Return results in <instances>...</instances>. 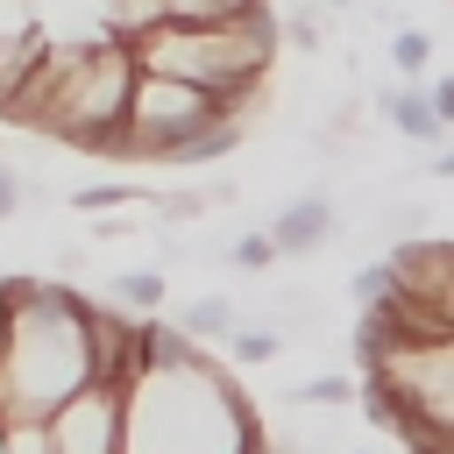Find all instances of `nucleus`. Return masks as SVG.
Returning <instances> with one entry per match:
<instances>
[{"label":"nucleus","mask_w":454,"mask_h":454,"mask_svg":"<svg viewBox=\"0 0 454 454\" xmlns=\"http://www.w3.org/2000/svg\"><path fill=\"white\" fill-rule=\"evenodd\" d=\"M7 340H0V419H43L57 397L92 383L85 362V298L71 284L7 277Z\"/></svg>","instance_id":"f257e3e1"},{"label":"nucleus","mask_w":454,"mask_h":454,"mask_svg":"<svg viewBox=\"0 0 454 454\" xmlns=\"http://www.w3.org/2000/svg\"><path fill=\"white\" fill-rule=\"evenodd\" d=\"M128 50H135V71L192 78V85L220 92L234 121H248V106H262V78L277 57V14L262 0V7L227 14V21H156Z\"/></svg>","instance_id":"f03ea898"},{"label":"nucleus","mask_w":454,"mask_h":454,"mask_svg":"<svg viewBox=\"0 0 454 454\" xmlns=\"http://www.w3.org/2000/svg\"><path fill=\"white\" fill-rule=\"evenodd\" d=\"M128 85H135V50L121 35H78V43H64V71H57L35 128L57 135V142H71V149L114 156L121 149Z\"/></svg>","instance_id":"7ed1b4c3"},{"label":"nucleus","mask_w":454,"mask_h":454,"mask_svg":"<svg viewBox=\"0 0 454 454\" xmlns=\"http://www.w3.org/2000/svg\"><path fill=\"white\" fill-rule=\"evenodd\" d=\"M213 121H234L220 92H206V85H192V78L135 71L128 114H121V149H114V156H149V163H163L184 135H199V128H213Z\"/></svg>","instance_id":"20e7f679"},{"label":"nucleus","mask_w":454,"mask_h":454,"mask_svg":"<svg viewBox=\"0 0 454 454\" xmlns=\"http://www.w3.org/2000/svg\"><path fill=\"white\" fill-rule=\"evenodd\" d=\"M43 426H50V454H121L128 411H121L114 383H78L71 397H57L43 411Z\"/></svg>","instance_id":"39448f33"},{"label":"nucleus","mask_w":454,"mask_h":454,"mask_svg":"<svg viewBox=\"0 0 454 454\" xmlns=\"http://www.w3.org/2000/svg\"><path fill=\"white\" fill-rule=\"evenodd\" d=\"M326 234H333V206H326V199H291V206L270 220L277 255H312Z\"/></svg>","instance_id":"423d86ee"},{"label":"nucleus","mask_w":454,"mask_h":454,"mask_svg":"<svg viewBox=\"0 0 454 454\" xmlns=\"http://www.w3.org/2000/svg\"><path fill=\"white\" fill-rule=\"evenodd\" d=\"M376 106H383V121H390L404 142H440V135H447V128H440V114L426 106V92H419V85H390Z\"/></svg>","instance_id":"0eeeda50"},{"label":"nucleus","mask_w":454,"mask_h":454,"mask_svg":"<svg viewBox=\"0 0 454 454\" xmlns=\"http://www.w3.org/2000/svg\"><path fill=\"white\" fill-rule=\"evenodd\" d=\"M43 43H50L43 28H28V35H0V114H7V99L21 92V78H28V64H35Z\"/></svg>","instance_id":"6e6552de"},{"label":"nucleus","mask_w":454,"mask_h":454,"mask_svg":"<svg viewBox=\"0 0 454 454\" xmlns=\"http://www.w3.org/2000/svg\"><path fill=\"white\" fill-rule=\"evenodd\" d=\"M241 142V121H213V128H199V135H184L163 163H213V156H227Z\"/></svg>","instance_id":"1a4fd4ad"},{"label":"nucleus","mask_w":454,"mask_h":454,"mask_svg":"<svg viewBox=\"0 0 454 454\" xmlns=\"http://www.w3.org/2000/svg\"><path fill=\"white\" fill-rule=\"evenodd\" d=\"M227 326H234V305H227V298H192V305L177 312V333H184V340H220Z\"/></svg>","instance_id":"9d476101"},{"label":"nucleus","mask_w":454,"mask_h":454,"mask_svg":"<svg viewBox=\"0 0 454 454\" xmlns=\"http://www.w3.org/2000/svg\"><path fill=\"white\" fill-rule=\"evenodd\" d=\"M220 340H227V355H234L241 369H262V362H277V355H284L277 326H227Z\"/></svg>","instance_id":"9b49d317"},{"label":"nucleus","mask_w":454,"mask_h":454,"mask_svg":"<svg viewBox=\"0 0 454 454\" xmlns=\"http://www.w3.org/2000/svg\"><path fill=\"white\" fill-rule=\"evenodd\" d=\"M390 64H397V78H426V64H433V35L411 28V21H397V28H390Z\"/></svg>","instance_id":"f8f14e48"},{"label":"nucleus","mask_w":454,"mask_h":454,"mask_svg":"<svg viewBox=\"0 0 454 454\" xmlns=\"http://www.w3.org/2000/svg\"><path fill=\"white\" fill-rule=\"evenodd\" d=\"M114 305L156 312V305H163V270H121V277H114Z\"/></svg>","instance_id":"ddd939ff"},{"label":"nucleus","mask_w":454,"mask_h":454,"mask_svg":"<svg viewBox=\"0 0 454 454\" xmlns=\"http://www.w3.org/2000/svg\"><path fill=\"white\" fill-rule=\"evenodd\" d=\"M248 7H262V0H163V21H227Z\"/></svg>","instance_id":"4468645a"},{"label":"nucleus","mask_w":454,"mask_h":454,"mask_svg":"<svg viewBox=\"0 0 454 454\" xmlns=\"http://www.w3.org/2000/svg\"><path fill=\"white\" fill-rule=\"evenodd\" d=\"M135 199H142L135 184H78V192H71L78 213H121V206H135Z\"/></svg>","instance_id":"2eb2a0df"},{"label":"nucleus","mask_w":454,"mask_h":454,"mask_svg":"<svg viewBox=\"0 0 454 454\" xmlns=\"http://www.w3.org/2000/svg\"><path fill=\"white\" fill-rule=\"evenodd\" d=\"M7 433V454H50V426L43 419H0Z\"/></svg>","instance_id":"dca6fc26"},{"label":"nucleus","mask_w":454,"mask_h":454,"mask_svg":"<svg viewBox=\"0 0 454 454\" xmlns=\"http://www.w3.org/2000/svg\"><path fill=\"white\" fill-rule=\"evenodd\" d=\"M291 397H298V404H348L355 383H348V376H312V383H298Z\"/></svg>","instance_id":"f3484780"},{"label":"nucleus","mask_w":454,"mask_h":454,"mask_svg":"<svg viewBox=\"0 0 454 454\" xmlns=\"http://www.w3.org/2000/svg\"><path fill=\"white\" fill-rule=\"evenodd\" d=\"M227 255H234V270H270V262H277V241H270V234H241Z\"/></svg>","instance_id":"a211bd4d"},{"label":"nucleus","mask_w":454,"mask_h":454,"mask_svg":"<svg viewBox=\"0 0 454 454\" xmlns=\"http://www.w3.org/2000/svg\"><path fill=\"white\" fill-rule=\"evenodd\" d=\"M21 206H28V177H21L14 163H0V220H14Z\"/></svg>","instance_id":"6ab92c4d"},{"label":"nucleus","mask_w":454,"mask_h":454,"mask_svg":"<svg viewBox=\"0 0 454 454\" xmlns=\"http://www.w3.org/2000/svg\"><path fill=\"white\" fill-rule=\"evenodd\" d=\"M277 35H284V43H291V50H319V14H312V7H305V14H291V21H284V28H277Z\"/></svg>","instance_id":"aec40b11"},{"label":"nucleus","mask_w":454,"mask_h":454,"mask_svg":"<svg viewBox=\"0 0 454 454\" xmlns=\"http://www.w3.org/2000/svg\"><path fill=\"white\" fill-rule=\"evenodd\" d=\"M28 28H43L35 7L28 0H0V35H28Z\"/></svg>","instance_id":"412c9836"},{"label":"nucleus","mask_w":454,"mask_h":454,"mask_svg":"<svg viewBox=\"0 0 454 454\" xmlns=\"http://www.w3.org/2000/svg\"><path fill=\"white\" fill-rule=\"evenodd\" d=\"M426 106L440 114V128H454V78H433L426 85Z\"/></svg>","instance_id":"4be33fe9"},{"label":"nucleus","mask_w":454,"mask_h":454,"mask_svg":"<svg viewBox=\"0 0 454 454\" xmlns=\"http://www.w3.org/2000/svg\"><path fill=\"white\" fill-rule=\"evenodd\" d=\"M433 170H440V177H454V149H447V156H440V163H433Z\"/></svg>","instance_id":"5701e85b"},{"label":"nucleus","mask_w":454,"mask_h":454,"mask_svg":"<svg viewBox=\"0 0 454 454\" xmlns=\"http://www.w3.org/2000/svg\"><path fill=\"white\" fill-rule=\"evenodd\" d=\"M326 7H355V0H326Z\"/></svg>","instance_id":"b1692460"},{"label":"nucleus","mask_w":454,"mask_h":454,"mask_svg":"<svg viewBox=\"0 0 454 454\" xmlns=\"http://www.w3.org/2000/svg\"><path fill=\"white\" fill-rule=\"evenodd\" d=\"M0 454H7V433H0Z\"/></svg>","instance_id":"393cba45"}]
</instances>
